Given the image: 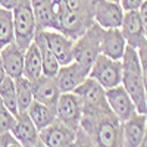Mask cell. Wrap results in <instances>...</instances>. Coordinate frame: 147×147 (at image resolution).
Masks as SVG:
<instances>
[{"label": "cell", "mask_w": 147, "mask_h": 147, "mask_svg": "<svg viewBox=\"0 0 147 147\" xmlns=\"http://www.w3.org/2000/svg\"><path fill=\"white\" fill-rule=\"evenodd\" d=\"M40 75H43V59L38 46L32 41L24 53V77L34 81Z\"/></svg>", "instance_id": "21"}, {"label": "cell", "mask_w": 147, "mask_h": 147, "mask_svg": "<svg viewBox=\"0 0 147 147\" xmlns=\"http://www.w3.org/2000/svg\"><path fill=\"white\" fill-rule=\"evenodd\" d=\"M124 9L119 2L113 0H91V15L93 21L100 25L103 30L107 28H119L122 18H124Z\"/></svg>", "instance_id": "7"}, {"label": "cell", "mask_w": 147, "mask_h": 147, "mask_svg": "<svg viewBox=\"0 0 147 147\" xmlns=\"http://www.w3.org/2000/svg\"><path fill=\"white\" fill-rule=\"evenodd\" d=\"M56 118L71 128L77 129L82 118V102L74 93H62L56 103Z\"/></svg>", "instance_id": "9"}, {"label": "cell", "mask_w": 147, "mask_h": 147, "mask_svg": "<svg viewBox=\"0 0 147 147\" xmlns=\"http://www.w3.org/2000/svg\"><path fill=\"white\" fill-rule=\"evenodd\" d=\"M140 146L147 147V125H146V131H144V134H143V138H141V144H140Z\"/></svg>", "instance_id": "34"}, {"label": "cell", "mask_w": 147, "mask_h": 147, "mask_svg": "<svg viewBox=\"0 0 147 147\" xmlns=\"http://www.w3.org/2000/svg\"><path fill=\"white\" fill-rule=\"evenodd\" d=\"M122 80L121 84L124 85L127 93L131 96L137 106L140 113L147 112V100H146V90H144V81L141 75V66L138 53L134 47H125L124 56H122Z\"/></svg>", "instance_id": "3"}, {"label": "cell", "mask_w": 147, "mask_h": 147, "mask_svg": "<svg viewBox=\"0 0 147 147\" xmlns=\"http://www.w3.org/2000/svg\"><path fill=\"white\" fill-rule=\"evenodd\" d=\"M34 41H35L37 46H38L40 53H41L43 74L44 75H49V77H55L57 74V71H59V68H60V63H59V60L56 59V56L53 55V52L49 49V46L46 43V38L43 35V31H37L35 32Z\"/></svg>", "instance_id": "23"}, {"label": "cell", "mask_w": 147, "mask_h": 147, "mask_svg": "<svg viewBox=\"0 0 147 147\" xmlns=\"http://www.w3.org/2000/svg\"><path fill=\"white\" fill-rule=\"evenodd\" d=\"M144 0H119V3L125 12L128 10H138Z\"/></svg>", "instance_id": "30"}, {"label": "cell", "mask_w": 147, "mask_h": 147, "mask_svg": "<svg viewBox=\"0 0 147 147\" xmlns=\"http://www.w3.org/2000/svg\"><path fill=\"white\" fill-rule=\"evenodd\" d=\"M15 41V28L12 10L0 6V49Z\"/></svg>", "instance_id": "25"}, {"label": "cell", "mask_w": 147, "mask_h": 147, "mask_svg": "<svg viewBox=\"0 0 147 147\" xmlns=\"http://www.w3.org/2000/svg\"><path fill=\"white\" fill-rule=\"evenodd\" d=\"M0 100L16 116V113L19 112L16 100V87H15V80L9 75H6L5 80L0 82Z\"/></svg>", "instance_id": "24"}, {"label": "cell", "mask_w": 147, "mask_h": 147, "mask_svg": "<svg viewBox=\"0 0 147 147\" xmlns=\"http://www.w3.org/2000/svg\"><path fill=\"white\" fill-rule=\"evenodd\" d=\"M119 30L122 35H124L127 44L134 47L136 50L147 40V37L144 35V31H143V27H141L138 10L124 12V18H122Z\"/></svg>", "instance_id": "14"}, {"label": "cell", "mask_w": 147, "mask_h": 147, "mask_svg": "<svg viewBox=\"0 0 147 147\" xmlns=\"http://www.w3.org/2000/svg\"><path fill=\"white\" fill-rule=\"evenodd\" d=\"M10 146H21L12 131H0V147H10Z\"/></svg>", "instance_id": "29"}, {"label": "cell", "mask_w": 147, "mask_h": 147, "mask_svg": "<svg viewBox=\"0 0 147 147\" xmlns=\"http://www.w3.org/2000/svg\"><path fill=\"white\" fill-rule=\"evenodd\" d=\"M15 124V115L0 100V131H10Z\"/></svg>", "instance_id": "27"}, {"label": "cell", "mask_w": 147, "mask_h": 147, "mask_svg": "<svg viewBox=\"0 0 147 147\" xmlns=\"http://www.w3.org/2000/svg\"><path fill=\"white\" fill-rule=\"evenodd\" d=\"M27 113L30 115V118L40 131L56 119V107L44 105L38 100H32L30 107L27 109Z\"/></svg>", "instance_id": "22"}, {"label": "cell", "mask_w": 147, "mask_h": 147, "mask_svg": "<svg viewBox=\"0 0 147 147\" xmlns=\"http://www.w3.org/2000/svg\"><path fill=\"white\" fill-rule=\"evenodd\" d=\"M31 85H32L34 100H38L44 105L56 107V103L59 100L60 94H62V91H60L55 77H49L43 74L38 78L31 81Z\"/></svg>", "instance_id": "15"}, {"label": "cell", "mask_w": 147, "mask_h": 147, "mask_svg": "<svg viewBox=\"0 0 147 147\" xmlns=\"http://www.w3.org/2000/svg\"><path fill=\"white\" fill-rule=\"evenodd\" d=\"M37 31L57 30L59 22L53 0H31Z\"/></svg>", "instance_id": "16"}, {"label": "cell", "mask_w": 147, "mask_h": 147, "mask_svg": "<svg viewBox=\"0 0 147 147\" xmlns=\"http://www.w3.org/2000/svg\"><path fill=\"white\" fill-rule=\"evenodd\" d=\"M88 77V71H85L78 62L72 60L68 65H60L55 80L62 93L74 91L78 85Z\"/></svg>", "instance_id": "13"}, {"label": "cell", "mask_w": 147, "mask_h": 147, "mask_svg": "<svg viewBox=\"0 0 147 147\" xmlns=\"http://www.w3.org/2000/svg\"><path fill=\"white\" fill-rule=\"evenodd\" d=\"M74 93L81 99L84 106H87V105H99V103L106 102V90L91 77L85 78L78 87L74 90Z\"/></svg>", "instance_id": "20"}, {"label": "cell", "mask_w": 147, "mask_h": 147, "mask_svg": "<svg viewBox=\"0 0 147 147\" xmlns=\"http://www.w3.org/2000/svg\"><path fill=\"white\" fill-rule=\"evenodd\" d=\"M53 3L59 22L57 31L66 34L72 40H77L94 24L91 0H53Z\"/></svg>", "instance_id": "2"}, {"label": "cell", "mask_w": 147, "mask_h": 147, "mask_svg": "<svg viewBox=\"0 0 147 147\" xmlns=\"http://www.w3.org/2000/svg\"><path fill=\"white\" fill-rule=\"evenodd\" d=\"M7 75L6 74V71H5V66H3V63H2V59H0V82H2L3 80H5V77Z\"/></svg>", "instance_id": "33"}, {"label": "cell", "mask_w": 147, "mask_h": 147, "mask_svg": "<svg viewBox=\"0 0 147 147\" xmlns=\"http://www.w3.org/2000/svg\"><path fill=\"white\" fill-rule=\"evenodd\" d=\"M12 16L15 28V43L25 50L34 41L37 32L31 0H16L15 6L12 7Z\"/></svg>", "instance_id": "5"}, {"label": "cell", "mask_w": 147, "mask_h": 147, "mask_svg": "<svg viewBox=\"0 0 147 147\" xmlns=\"http://www.w3.org/2000/svg\"><path fill=\"white\" fill-rule=\"evenodd\" d=\"M103 28L94 22L90 28L85 30L78 38L74 41V60L78 62L85 71L90 72L96 57L100 55Z\"/></svg>", "instance_id": "4"}, {"label": "cell", "mask_w": 147, "mask_h": 147, "mask_svg": "<svg viewBox=\"0 0 147 147\" xmlns=\"http://www.w3.org/2000/svg\"><path fill=\"white\" fill-rule=\"evenodd\" d=\"M15 2L16 0H0V6L5 7V9H10L12 10V7L15 6Z\"/></svg>", "instance_id": "32"}, {"label": "cell", "mask_w": 147, "mask_h": 147, "mask_svg": "<svg viewBox=\"0 0 147 147\" xmlns=\"http://www.w3.org/2000/svg\"><path fill=\"white\" fill-rule=\"evenodd\" d=\"M138 59H140V66H141V75L144 81V90H146V100H147V40L137 49Z\"/></svg>", "instance_id": "28"}, {"label": "cell", "mask_w": 147, "mask_h": 147, "mask_svg": "<svg viewBox=\"0 0 147 147\" xmlns=\"http://www.w3.org/2000/svg\"><path fill=\"white\" fill-rule=\"evenodd\" d=\"M43 35L49 49L53 52L60 65H68L74 60V41L71 37L57 30H44Z\"/></svg>", "instance_id": "11"}, {"label": "cell", "mask_w": 147, "mask_h": 147, "mask_svg": "<svg viewBox=\"0 0 147 147\" xmlns=\"http://www.w3.org/2000/svg\"><path fill=\"white\" fill-rule=\"evenodd\" d=\"M125 47H127V41L119 28L103 30L102 41H100V53L102 55L121 60L122 56H124Z\"/></svg>", "instance_id": "18"}, {"label": "cell", "mask_w": 147, "mask_h": 147, "mask_svg": "<svg viewBox=\"0 0 147 147\" xmlns=\"http://www.w3.org/2000/svg\"><path fill=\"white\" fill-rule=\"evenodd\" d=\"M24 53L25 50L19 47L15 41L0 49V59H2L5 71L13 80L24 75Z\"/></svg>", "instance_id": "17"}, {"label": "cell", "mask_w": 147, "mask_h": 147, "mask_svg": "<svg viewBox=\"0 0 147 147\" xmlns=\"http://www.w3.org/2000/svg\"><path fill=\"white\" fill-rule=\"evenodd\" d=\"M15 87H16V100H18V110H27L31 105V102L34 100L32 96V85L31 81L25 77H19L15 78Z\"/></svg>", "instance_id": "26"}, {"label": "cell", "mask_w": 147, "mask_h": 147, "mask_svg": "<svg viewBox=\"0 0 147 147\" xmlns=\"http://www.w3.org/2000/svg\"><path fill=\"white\" fill-rule=\"evenodd\" d=\"M13 132V136L19 141L21 146L24 147H35V146H41L40 140V131L35 127L32 119L27 113V110L18 112L15 116V124L10 129Z\"/></svg>", "instance_id": "12"}, {"label": "cell", "mask_w": 147, "mask_h": 147, "mask_svg": "<svg viewBox=\"0 0 147 147\" xmlns=\"http://www.w3.org/2000/svg\"><path fill=\"white\" fill-rule=\"evenodd\" d=\"M78 128L87 134L93 146H124L122 122L110 110L107 102L87 106L82 105V118Z\"/></svg>", "instance_id": "1"}, {"label": "cell", "mask_w": 147, "mask_h": 147, "mask_svg": "<svg viewBox=\"0 0 147 147\" xmlns=\"http://www.w3.org/2000/svg\"><path fill=\"white\" fill-rule=\"evenodd\" d=\"M146 115H147V112H146Z\"/></svg>", "instance_id": "36"}, {"label": "cell", "mask_w": 147, "mask_h": 147, "mask_svg": "<svg viewBox=\"0 0 147 147\" xmlns=\"http://www.w3.org/2000/svg\"><path fill=\"white\" fill-rule=\"evenodd\" d=\"M147 125V115L137 112L129 119L122 122V137H124V146L128 147H138L141 144L143 134Z\"/></svg>", "instance_id": "19"}, {"label": "cell", "mask_w": 147, "mask_h": 147, "mask_svg": "<svg viewBox=\"0 0 147 147\" xmlns=\"http://www.w3.org/2000/svg\"><path fill=\"white\" fill-rule=\"evenodd\" d=\"M113 2H119V0H113Z\"/></svg>", "instance_id": "35"}, {"label": "cell", "mask_w": 147, "mask_h": 147, "mask_svg": "<svg viewBox=\"0 0 147 147\" xmlns=\"http://www.w3.org/2000/svg\"><path fill=\"white\" fill-rule=\"evenodd\" d=\"M77 137V129L71 128L69 125L63 124L62 121H59L57 118L40 129V140L41 146L47 147H68L74 146Z\"/></svg>", "instance_id": "8"}, {"label": "cell", "mask_w": 147, "mask_h": 147, "mask_svg": "<svg viewBox=\"0 0 147 147\" xmlns=\"http://www.w3.org/2000/svg\"><path fill=\"white\" fill-rule=\"evenodd\" d=\"M138 13H140V21H141V27H143L144 35L147 37V0H144L143 5L140 6Z\"/></svg>", "instance_id": "31"}, {"label": "cell", "mask_w": 147, "mask_h": 147, "mask_svg": "<svg viewBox=\"0 0 147 147\" xmlns=\"http://www.w3.org/2000/svg\"><path fill=\"white\" fill-rule=\"evenodd\" d=\"M106 102L110 110L116 115V118L121 122L129 119L132 115L138 112L136 103H134V100L131 99V96L127 93L122 84L106 90Z\"/></svg>", "instance_id": "10"}, {"label": "cell", "mask_w": 147, "mask_h": 147, "mask_svg": "<svg viewBox=\"0 0 147 147\" xmlns=\"http://www.w3.org/2000/svg\"><path fill=\"white\" fill-rule=\"evenodd\" d=\"M88 77L94 78L105 90L116 87L122 80V60L99 55L90 68Z\"/></svg>", "instance_id": "6"}]
</instances>
